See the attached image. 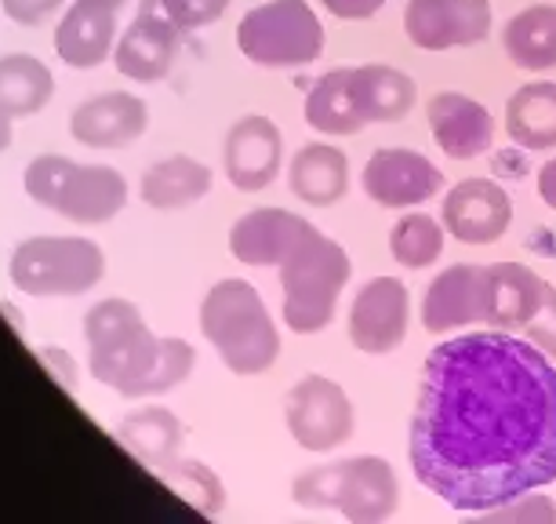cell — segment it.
Returning a JSON list of instances; mask_svg holds the SVG:
<instances>
[{"label":"cell","instance_id":"cell-38","mask_svg":"<svg viewBox=\"0 0 556 524\" xmlns=\"http://www.w3.org/2000/svg\"><path fill=\"white\" fill-rule=\"evenodd\" d=\"M539 197H542L545 208H553L556 212V157L539 167Z\"/></svg>","mask_w":556,"mask_h":524},{"label":"cell","instance_id":"cell-21","mask_svg":"<svg viewBox=\"0 0 556 524\" xmlns=\"http://www.w3.org/2000/svg\"><path fill=\"white\" fill-rule=\"evenodd\" d=\"M488 285H491L488 328H502L513 335L528 328L553 296V285L542 274H534L528 262H495V266H488Z\"/></svg>","mask_w":556,"mask_h":524},{"label":"cell","instance_id":"cell-37","mask_svg":"<svg viewBox=\"0 0 556 524\" xmlns=\"http://www.w3.org/2000/svg\"><path fill=\"white\" fill-rule=\"evenodd\" d=\"M40 361H45L48 372L62 383V390L73 394V386H77V364H73L70 353L62 350V346H40Z\"/></svg>","mask_w":556,"mask_h":524},{"label":"cell","instance_id":"cell-12","mask_svg":"<svg viewBox=\"0 0 556 524\" xmlns=\"http://www.w3.org/2000/svg\"><path fill=\"white\" fill-rule=\"evenodd\" d=\"M488 266H477V262H455V266L440 270L418 302V321L429 335H451L469 324H488Z\"/></svg>","mask_w":556,"mask_h":524},{"label":"cell","instance_id":"cell-3","mask_svg":"<svg viewBox=\"0 0 556 524\" xmlns=\"http://www.w3.org/2000/svg\"><path fill=\"white\" fill-rule=\"evenodd\" d=\"M201 332L233 375H262L280 358V328L248 280L226 277L201 302Z\"/></svg>","mask_w":556,"mask_h":524},{"label":"cell","instance_id":"cell-15","mask_svg":"<svg viewBox=\"0 0 556 524\" xmlns=\"http://www.w3.org/2000/svg\"><path fill=\"white\" fill-rule=\"evenodd\" d=\"M223 167L226 179L240 194H258L277 183L285 167V135L262 113H248L226 132L223 142Z\"/></svg>","mask_w":556,"mask_h":524},{"label":"cell","instance_id":"cell-26","mask_svg":"<svg viewBox=\"0 0 556 524\" xmlns=\"http://www.w3.org/2000/svg\"><path fill=\"white\" fill-rule=\"evenodd\" d=\"M212 190V167L197 157H186V153H175V157H164L146 167L142 175V201L156 208V212H178V208H190L197 204L201 197H207Z\"/></svg>","mask_w":556,"mask_h":524},{"label":"cell","instance_id":"cell-2","mask_svg":"<svg viewBox=\"0 0 556 524\" xmlns=\"http://www.w3.org/2000/svg\"><path fill=\"white\" fill-rule=\"evenodd\" d=\"M91 375L121 397H156L190 379L197 350L178 335H153L128 299H102L84 317Z\"/></svg>","mask_w":556,"mask_h":524},{"label":"cell","instance_id":"cell-16","mask_svg":"<svg viewBox=\"0 0 556 524\" xmlns=\"http://www.w3.org/2000/svg\"><path fill=\"white\" fill-rule=\"evenodd\" d=\"M426 121L437 146L451 161H477L495 146V117L480 99L462 91H437L426 102Z\"/></svg>","mask_w":556,"mask_h":524},{"label":"cell","instance_id":"cell-1","mask_svg":"<svg viewBox=\"0 0 556 524\" xmlns=\"http://www.w3.org/2000/svg\"><path fill=\"white\" fill-rule=\"evenodd\" d=\"M407 456L418 485L488 513L556 481V364L523 335L488 328L429 350Z\"/></svg>","mask_w":556,"mask_h":524},{"label":"cell","instance_id":"cell-30","mask_svg":"<svg viewBox=\"0 0 556 524\" xmlns=\"http://www.w3.org/2000/svg\"><path fill=\"white\" fill-rule=\"evenodd\" d=\"M447 229L429 212H407L390 229V255L404 270H426L444 255Z\"/></svg>","mask_w":556,"mask_h":524},{"label":"cell","instance_id":"cell-5","mask_svg":"<svg viewBox=\"0 0 556 524\" xmlns=\"http://www.w3.org/2000/svg\"><path fill=\"white\" fill-rule=\"evenodd\" d=\"M280 291H285V328L295 335H317L339 313L342 288L353 277V262L339 240L317 226L288 251L280 262Z\"/></svg>","mask_w":556,"mask_h":524},{"label":"cell","instance_id":"cell-33","mask_svg":"<svg viewBox=\"0 0 556 524\" xmlns=\"http://www.w3.org/2000/svg\"><path fill=\"white\" fill-rule=\"evenodd\" d=\"M488 524H556V499L542 496V488L502 502V507L480 513Z\"/></svg>","mask_w":556,"mask_h":524},{"label":"cell","instance_id":"cell-11","mask_svg":"<svg viewBox=\"0 0 556 524\" xmlns=\"http://www.w3.org/2000/svg\"><path fill=\"white\" fill-rule=\"evenodd\" d=\"M495 26L491 0H407L404 34L418 51H455L484 45Z\"/></svg>","mask_w":556,"mask_h":524},{"label":"cell","instance_id":"cell-18","mask_svg":"<svg viewBox=\"0 0 556 524\" xmlns=\"http://www.w3.org/2000/svg\"><path fill=\"white\" fill-rule=\"evenodd\" d=\"M150 128V107L131 91H106L80 102L70 117V135L91 150H121Z\"/></svg>","mask_w":556,"mask_h":524},{"label":"cell","instance_id":"cell-4","mask_svg":"<svg viewBox=\"0 0 556 524\" xmlns=\"http://www.w3.org/2000/svg\"><path fill=\"white\" fill-rule=\"evenodd\" d=\"M291 499L306 510H339L353 524H382L401 510V477L382 456H345L302 470Z\"/></svg>","mask_w":556,"mask_h":524},{"label":"cell","instance_id":"cell-22","mask_svg":"<svg viewBox=\"0 0 556 524\" xmlns=\"http://www.w3.org/2000/svg\"><path fill=\"white\" fill-rule=\"evenodd\" d=\"M353 167L345 150L331 142H306L299 146L288 164V186L302 204L331 208L350 194Z\"/></svg>","mask_w":556,"mask_h":524},{"label":"cell","instance_id":"cell-10","mask_svg":"<svg viewBox=\"0 0 556 524\" xmlns=\"http://www.w3.org/2000/svg\"><path fill=\"white\" fill-rule=\"evenodd\" d=\"M350 342L367 358H386L401 350L412 328V291L401 277H371L356 288L350 302Z\"/></svg>","mask_w":556,"mask_h":524},{"label":"cell","instance_id":"cell-29","mask_svg":"<svg viewBox=\"0 0 556 524\" xmlns=\"http://www.w3.org/2000/svg\"><path fill=\"white\" fill-rule=\"evenodd\" d=\"M55 91V77L34 55H4L0 59V110L12 117L37 113Z\"/></svg>","mask_w":556,"mask_h":524},{"label":"cell","instance_id":"cell-13","mask_svg":"<svg viewBox=\"0 0 556 524\" xmlns=\"http://www.w3.org/2000/svg\"><path fill=\"white\" fill-rule=\"evenodd\" d=\"M440 223L458 245L488 248L509 234L513 197L495 179H462L444 194Z\"/></svg>","mask_w":556,"mask_h":524},{"label":"cell","instance_id":"cell-31","mask_svg":"<svg viewBox=\"0 0 556 524\" xmlns=\"http://www.w3.org/2000/svg\"><path fill=\"white\" fill-rule=\"evenodd\" d=\"M156 474H161L167 485H175L178 496H186L204 513H218L226 507V485L218 481L212 466L197 463V459H172V463L161 466Z\"/></svg>","mask_w":556,"mask_h":524},{"label":"cell","instance_id":"cell-14","mask_svg":"<svg viewBox=\"0 0 556 524\" xmlns=\"http://www.w3.org/2000/svg\"><path fill=\"white\" fill-rule=\"evenodd\" d=\"M364 194L379 208H415L444 190V172L426 153L404 146H382L367 157L361 172Z\"/></svg>","mask_w":556,"mask_h":524},{"label":"cell","instance_id":"cell-36","mask_svg":"<svg viewBox=\"0 0 556 524\" xmlns=\"http://www.w3.org/2000/svg\"><path fill=\"white\" fill-rule=\"evenodd\" d=\"M324 12H331L342 23H367L386 8V0H320Z\"/></svg>","mask_w":556,"mask_h":524},{"label":"cell","instance_id":"cell-32","mask_svg":"<svg viewBox=\"0 0 556 524\" xmlns=\"http://www.w3.org/2000/svg\"><path fill=\"white\" fill-rule=\"evenodd\" d=\"M226 8L229 0H142L139 12H156L167 23H175L182 34H190V29H204L215 18H223Z\"/></svg>","mask_w":556,"mask_h":524},{"label":"cell","instance_id":"cell-19","mask_svg":"<svg viewBox=\"0 0 556 524\" xmlns=\"http://www.w3.org/2000/svg\"><path fill=\"white\" fill-rule=\"evenodd\" d=\"M178 45H182V29L175 23L156 12H139L113 48V66L128 80H164L178 59Z\"/></svg>","mask_w":556,"mask_h":524},{"label":"cell","instance_id":"cell-9","mask_svg":"<svg viewBox=\"0 0 556 524\" xmlns=\"http://www.w3.org/2000/svg\"><path fill=\"white\" fill-rule=\"evenodd\" d=\"M285 423L299 448L328 456L356 434V408L350 394L328 375H306L285 397Z\"/></svg>","mask_w":556,"mask_h":524},{"label":"cell","instance_id":"cell-40","mask_svg":"<svg viewBox=\"0 0 556 524\" xmlns=\"http://www.w3.org/2000/svg\"><path fill=\"white\" fill-rule=\"evenodd\" d=\"M121 4H124V0H121Z\"/></svg>","mask_w":556,"mask_h":524},{"label":"cell","instance_id":"cell-7","mask_svg":"<svg viewBox=\"0 0 556 524\" xmlns=\"http://www.w3.org/2000/svg\"><path fill=\"white\" fill-rule=\"evenodd\" d=\"M328 34L306 0H266L237 26V48L262 70H299L324 55Z\"/></svg>","mask_w":556,"mask_h":524},{"label":"cell","instance_id":"cell-6","mask_svg":"<svg viewBox=\"0 0 556 524\" xmlns=\"http://www.w3.org/2000/svg\"><path fill=\"white\" fill-rule=\"evenodd\" d=\"M26 194L51 212L84 226L110 223L128 204V179L106 164H77L45 153L26 167Z\"/></svg>","mask_w":556,"mask_h":524},{"label":"cell","instance_id":"cell-20","mask_svg":"<svg viewBox=\"0 0 556 524\" xmlns=\"http://www.w3.org/2000/svg\"><path fill=\"white\" fill-rule=\"evenodd\" d=\"M313 229L309 219H302L285 208H255L240 215L229 229V251L244 266H280L288 251Z\"/></svg>","mask_w":556,"mask_h":524},{"label":"cell","instance_id":"cell-8","mask_svg":"<svg viewBox=\"0 0 556 524\" xmlns=\"http://www.w3.org/2000/svg\"><path fill=\"white\" fill-rule=\"evenodd\" d=\"M106 274V255L88 237H34L15 248L12 280L29 296H80Z\"/></svg>","mask_w":556,"mask_h":524},{"label":"cell","instance_id":"cell-24","mask_svg":"<svg viewBox=\"0 0 556 524\" xmlns=\"http://www.w3.org/2000/svg\"><path fill=\"white\" fill-rule=\"evenodd\" d=\"M506 135L520 150H556V80H528L506 99Z\"/></svg>","mask_w":556,"mask_h":524},{"label":"cell","instance_id":"cell-27","mask_svg":"<svg viewBox=\"0 0 556 524\" xmlns=\"http://www.w3.org/2000/svg\"><path fill=\"white\" fill-rule=\"evenodd\" d=\"M502 51L517 70H556V4H531L502 26Z\"/></svg>","mask_w":556,"mask_h":524},{"label":"cell","instance_id":"cell-35","mask_svg":"<svg viewBox=\"0 0 556 524\" xmlns=\"http://www.w3.org/2000/svg\"><path fill=\"white\" fill-rule=\"evenodd\" d=\"M62 0H0V8H4V15L12 18L18 26H37L45 23V18L55 12Z\"/></svg>","mask_w":556,"mask_h":524},{"label":"cell","instance_id":"cell-25","mask_svg":"<svg viewBox=\"0 0 556 524\" xmlns=\"http://www.w3.org/2000/svg\"><path fill=\"white\" fill-rule=\"evenodd\" d=\"M302 117H306L313 132L328 135V139L361 135L367 128V121L361 117V107H356V96H353V66L328 70L324 77L313 80L306 107H302Z\"/></svg>","mask_w":556,"mask_h":524},{"label":"cell","instance_id":"cell-39","mask_svg":"<svg viewBox=\"0 0 556 524\" xmlns=\"http://www.w3.org/2000/svg\"><path fill=\"white\" fill-rule=\"evenodd\" d=\"M12 146V113L8 110H0V153Z\"/></svg>","mask_w":556,"mask_h":524},{"label":"cell","instance_id":"cell-34","mask_svg":"<svg viewBox=\"0 0 556 524\" xmlns=\"http://www.w3.org/2000/svg\"><path fill=\"white\" fill-rule=\"evenodd\" d=\"M523 339H528L531 346H539V350L556 364V288H553V296L549 302L539 310V317H534L528 328L520 332Z\"/></svg>","mask_w":556,"mask_h":524},{"label":"cell","instance_id":"cell-17","mask_svg":"<svg viewBox=\"0 0 556 524\" xmlns=\"http://www.w3.org/2000/svg\"><path fill=\"white\" fill-rule=\"evenodd\" d=\"M121 0H73L55 29L59 59L73 70H96L117 48V12Z\"/></svg>","mask_w":556,"mask_h":524},{"label":"cell","instance_id":"cell-23","mask_svg":"<svg viewBox=\"0 0 556 524\" xmlns=\"http://www.w3.org/2000/svg\"><path fill=\"white\" fill-rule=\"evenodd\" d=\"M353 96L367 124H396L415 110L418 84L396 66L367 62V66H353Z\"/></svg>","mask_w":556,"mask_h":524},{"label":"cell","instance_id":"cell-28","mask_svg":"<svg viewBox=\"0 0 556 524\" xmlns=\"http://www.w3.org/2000/svg\"><path fill=\"white\" fill-rule=\"evenodd\" d=\"M117 437L135 459H142L150 470H161L182 452L186 426L167 408H139L117 426Z\"/></svg>","mask_w":556,"mask_h":524}]
</instances>
